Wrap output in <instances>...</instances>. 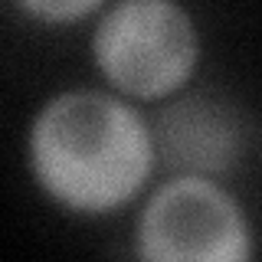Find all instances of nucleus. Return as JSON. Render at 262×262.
Listing matches in <instances>:
<instances>
[{
    "instance_id": "2",
    "label": "nucleus",
    "mask_w": 262,
    "mask_h": 262,
    "mask_svg": "<svg viewBox=\"0 0 262 262\" xmlns=\"http://www.w3.org/2000/svg\"><path fill=\"white\" fill-rule=\"evenodd\" d=\"M200 39L177 0H118L92 33V59L131 98H164L190 79Z\"/></svg>"
},
{
    "instance_id": "3",
    "label": "nucleus",
    "mask_w": 262,
    "mask_h": 262,
    "mask_svg": "<svg viewBox=\"0 0 262 262\" xmlns=\"http://www.w3.org/2000/svg\"><path fill=\"white\" fill-rule=\"evenodd\" d=\"M138 256L151 262H246L252 229L243 207L203 174L161 184L138 220Z\"/></svg>"
},
{
    "instance_id": "1",
    "label": "nucleus",
    "mask_w": 262,
    "mask_h": 262,
    "mask_svg": "<svg viewBox=\"0 0 262 262\" xmlns=\"http://www.w3.org/2000/svg\"><path fill=\"white\" fill-rule=\"evenodd\" d=\"M33 177L76 213H112L144 187L154 138L128 102L95 89H72L39 108L30 128Z\"/></svg>"
},
{
    "instance_id": "4",
    "label": "nucleus",
    "mask_w": 262,
    "mask_h": 262,
    "mask_svg": "<svg viewBox=\"0 0 262 262\" xmlns=\"http://www.w3.org/2000/svg\"><path fill=\"white\" fill-rule=\"evenodd\" d=\"M161 151L167 164L193 170H223L236 154V128L207 98H187L161 115Z\"/></svg>"
},
{
    "instance_id": "5",
    "label": "nucleus",
    "mask_w": 262,
    "mask_h": 262,
    "mask_svg": "<svg viewBox=\"0 0 262 262\" xmlns=\"http://www.w3.org/2000/svg\"><path fill=\"white\" fill-rule=\"evenodd\" d=\"M30 16L46 23H72L79 16L92 13L102 0H16Z\"/></svg>"
}]
</instances>
